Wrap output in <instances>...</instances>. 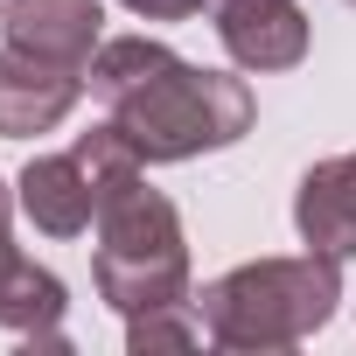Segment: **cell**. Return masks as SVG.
I'll use <instances>...</instances> for the list:
<instances>
[{
  "mask_svg": "<svg viewBox=\"0 0 356 356\" xmlns=\"http://www.w3.org/2000/svg\"><path fill=\"white\" fill-rule=\"evenodd\" d=\"M84 77H91V91L105 98L112 126H119L147 161L217 154V147L245 140L252 119H259L245 77L203 70V63H189V56H175L168 42H147V35L98 42V56H91Z\"/></svg>",
  "mask_w": 356,
  "mask_h": 356,
  "instance_id": "obj_1",
  "label": "cell"
},
{
  "mask_svg": "<svg viewBox=\"0 0 356 356\" xmlns=\"http://www.w3.org/2000/svg\"><path fill=\"white\" fill-rule=\"evenodd\" d=\"M335 300H342V259L307 245L293 259L231 266L224 280H210L196 293V314H203V335L217 349L273 356V349H300L314 328H328Z\"/></svg>",
  "mask_w": 356,
  "mask_h": 356,
  "instance_id": "obj_2",
  "label": "cell"
},
{
  "mask_svg": "<svg viewBox=\"0 0 356 356\" xmlns=\"http://www.w3.org/2000/svg\"><path fill=\"white\" fill-rule=\"evenodd\" d=\"M91 231H98L91 280H98L105 307L147 314L168 300H196L189 293V238H182V217H175V203L161 189H147V182L119 189Z\"/></svg>",
  "mask_w": 356,
  "mask_h": 356,
  "instance_id": "obj_3",
  "label": "cell"
},
{
  "mask_svg": "<svg viewBox=\"0 0 356 356\" xmlns=\"http://www.w3.org/2000/svg\"><path fill=\"white\" fill-rule=\"evenodd\" d=\"M203 15L217 22V42L231 49L238 70H293L307 56V15L300 0H203Z\"/></svg>",
  "mask_w": 356,
  "mask_h": 356,
  "instance_id": "obj_4",
  "label": "cell"
},
{
  "mask_svg": "<svg viewBox=\"0 0 356 356\" xmlns=\"http://www.w3.org/2000/svg\"><path fill=\"white\" fill-rule=\"evenodd\" d=\"M84 70H70V63H42V56H29V49H0V140H35V133H49V126H63L70 112H77V98H84Z\"/></svg>",
  "mask_w": 356,
  "mask_h": 356,
  "instance_id": "obj_5",
  "label": "cell"
},
{
  "mask_svg": "<svg viewBox=\"0 0 356 356\" xmlns=\"http://www.w3.org/2000/svg\"><path fill=\"white\" fill-rule=\"evenodd\" d=\"M98 29H105V0H8L0 8V35L15 49L42 63H70V70H91Z\"/></svg>",
  "mask_w": 356,
  "mask_h": 356,
  "instance_id": "obj_6",
  "label": "cell"
},
{
  "mask_svg": "<svg viewBox=\"0 0 356 356\" xmlns=\"http://www.w3.org/2000/svg\"><path fill=\"white\" fill-rule=\"evenodd\" d=\"M15 196H22V210H29V224L42 238H84L98 224V189H91L77 154H35L22 168Z\"/></svg>",
  "mask_w": 356,
  "mask_h": 356,
  "instance_id": "obj_7",
  "label": "cell"
},
{
  "mask_svg": "<svg viewBox=\"0 0 356 356\" xmlns=\"http://www.w3.org/2000/svg\"><path fill=\"white\" fill-rule=\"evenodd\" d=\"M293 231L314 252H335V259L356 252V154L314 161L300 175V189H293Z\"/></svg>",
  "mask_w": 356,
  "mask_h": 356,
  "instance_id": "obj_8",
  "label": "cell"
},
{
  "mask_svg": "<svg viewBox=\"0 0 356 356\" xmlns=\"http://www.w3.org/2000/svg\"><path fill=\"white\" fill-rule=\"evenodd\" d=\"M63 307H70V293H63L56 273H42V266L22 259V252L0 259V328H15V335L42 342V335L63 328Z\"/></svg>",
  "mask_w": 356,
  "mask_h": 356,
  "instance_id": "obj_9",
  "label": "cell"
},
{
  "mask_svg": "<svg viewBox=\"0 0 356 356\" xmlns=\"http://www.w3.org/2000/svg\"><path fill=\"white\" fill-rule=\"evenodd\" d=\"M77 161H84V175H91V189H98V210L119 196V189H133V182H147V154L105 119V126H91V133H77V147H70Z\"/></svg>",
  "mask_w": 356,
  "mask_h": 356,
  "instance_id": "obj_10",
  "label": "cell"
},
{
  "mask_svg": "<svg viewBox=\"0 0 356 356\" xmlns=\"http://www.w3.org/2000/svg\"><path fill=\"white\" fill-rule=\"evenodd\" d=\"M196 342H203L196 300H168V307L126 314V349H133V356H147V349H196Z\"/></svg>",
  "mask_w": 356,
  "mask_h": 356,
  "instance_id": "obj_11",
  "label": "cell"
},
{
  "mask_svg": "<svg viewBox=\"0 0 356 356\" xmlns=\"http://www.w3.org/2000/svg\"><path fill=\"white\" fill-rule=\"evenodd\" d=\"M119 8H133L140 22H189L203 15V0H119Z\"/></svg>",
  "mask_w": 356,
  "mask_h": 356,
  "instance_id": "obj_12",
  "label": "cell"
},
{
  "mask_svg": "<svg viewBox=\"0 0 356 356\" xmlns=\"http://www.w3.org/2000/svg\"><path fill=\"white\" fill-rule=\"evenodd\" d=\"M15 203L22 196H8V182H0V259H15Z\"/></svg>",
  "mask_w": 356,
  "mask_h": 356,
  "instance_id": "obj_13",
  "label": "cell"
},
{
  "mask_svg": "<svg viewBox=\"0 0 356 356\" xmlns=\"http://www.w3.org/2000/svg\"><path fill=\"white\" fill-rule=\"evenodd\" d=\"M349 8H356V0H349Z\"/></svg>",
  "mask_w": 356,
  "mask_h": 356,
  "instance_id": "obj_14",
  "label": "cell"
}]
</instances>
